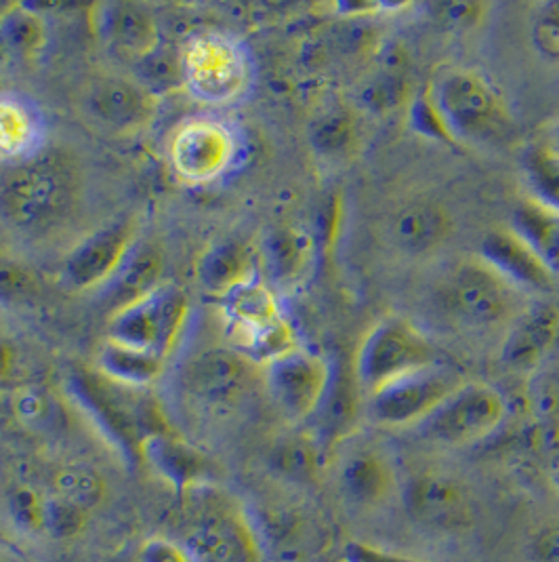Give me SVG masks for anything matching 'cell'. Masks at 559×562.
Segmentation results:
<instances>
[{
	"instance_id": "cell-14",
	"label": "cell",
	"mask_w": 559,
	"mask_h": 562,
	"mask_svg": "<svg viewBox=\"0 0 559 562\" xmlns=\"http://www.w3.org/2000/svg\"><path fill=\"white\" fill-rule=\"evenodd\" d=\"M236 148V137L228 125L213 119H194L173 133L169 160L179 179L203 186L228 171Z\"/></svg>"
},
{
	"instance_id": "cell-37",
	"label": "cell",
	"mask_w": 559,
	"mask_h": 562,
	"mask_svg": "<svg viewBox=\"0 0 559 562\" xmlns=\"http://www.w3.org/2000/svg\"><path fill=\"white\" fill-rule=\"evenodd\" d=\"M45 497L32 486H15L7 497V510L13 525L27 536L45 533Z\"/></svg>"
},
{
	"instance_id": "cell-44",
	"label": "cell",
	"mask_w": 559,
	"mask_h": 562,
	"mask_svg": "<svg viewBox=\"0 0 559 562\" xmlns=\"http://www.w3.org/2000/svg\"><path fill=\"white\" fill-rule=\"evenodd\" d=\"M543 142L547 146H551L556 153L559 154V119H556L549 128H547V135H543Z\"/></svg>"
},
{
	"instance_id": "cell-29",
	"label": "cell",
	"mask_w": 559,
	"mask_h": 562,
	"mask_svg": "<svg viewBox=\"0 0 559 562\" xmlns=\"http://www.w3.org/2000/svg\"><path fill=\"white\" fill-rule=\"evenodd\" d=\"M41 146V119L30 103L15 95H0V154L18 160Z\"/></svg>"
},
{
	"instance_id": "cell-5",
	"label": "cell",
	"mask_w": 559,
	"mask_h": 562,
	"mask_svg": "<svg viewBox=\"0 0 559 562\" xmlns=\"http://www.w3.org/2000/svg\"><path fill=\"white\" fill-rule=\"evenodd\" d=\"M219 300L231 348L256 364H267L299 346L276 291L259 274L236 284Z\"/></svg>"
},
{
	"instance_id": "cell-7",
	"label": "cell",
	"mask_w": 559,
	"mask_h": 562,
	"mask_svg": "<svg viewBox=\"0 0 559 562\" xmlns=\"http://www.w3.org/2000/svg\"><path fill=\"white\" fill-rule=\"evenodd\" d=\"M190 314V297L175 282L162 281L144 297L112 312L107 341L167 362Z\"/></svg>"
},
{
	"instance_id": "cell-15",
	"label": "cell",
	"mask_w": 559,
	"mask_h": 562,
	"mask_svg": "<svg viewBox=\"0 0 559 562\" xmlns=\"http://www.w3.org/2000/svg\"><path fill=\"white\" fill-rule=\"evenodd\" d=\"M135 234L137 228L133 220H118L84 236L64 261V282L77 291L102 289L135 247Z\"/></svg>"
},
{
	"instance_id": "cell-27",
	"label": "cell",
	"mask_w": 559,
	"mask_h": 562,
	"mask_svg": "<svg viewBox=\"0 0 559 562\" xmlns=\"http://www.w3.org/2000/svg\"><path fill=\"white\" fill-rule=\"evenodd\" d=\"M507 228L526 243L559 281V211L524 199L513 206Z\"/></svg>"
},
{
	"instance_id": "cell-30",
	"label": "cell",
	"mask_w": 559,
	"mask_h": 562,
	"mask_svg": "<svg viewBox=\"0 0 559 562\" xmlns=\"http://www.w3.org/2000/svg\"><path fill=\"white\" fill-rule=\"evenodd\" d=\"M522 179L526 199L559 211V154L543 139L533 142L522 154Z\"/></svg>"
},
{
	"instance_id": "cell-32",
	"label": "cell",
	"mask_w": 559,
	"mask_h": 562,
	"mask_svg": "<svg viewBox=\"0 0 559 562\" xmlns=\"http://www.w3.org/2000/svg\"><path fill=\"white\" fill-rule=\"evenodd\" d=\"M45 20L22 4H11L0 18V47L18 57H32L47 45Z\"/></svg>"
},
{
	"instance_id": "cell-36",
	"label": "cell",
	"mask_w": 559,
	"mask_h": 562,
	"mask_svg": "<svg viewBox=\"0 0 559 562\" xmlns=\"http://www.w3.org/2000/svg\"><path fill=\"white\" fill-rule=\"evenodd\" d=\"M280 472L295 481H311L320 468V442L316 438H290L276 449Z\"/></svg>"
},
{
	"instance_id": "cell-34",
	"label": "cell",
	"mask_w": 559,
	"mask_h": 562,
	"mask_svg": "<svg viewBox=\"0 0 559 562\" xmlns=\"http://www.w3.org/2000/svg\"><path fill=\"white\" fill-rule=\"evenodd\" d=\"M53 486H55V495L68 499L70 504H75L84 512L98 508L105 497L102 474H98L93 468L82 463L61 468L53 479Z\"/></svg>"
},
{
	"instance_id": "cell-8",
	"label": "cell",
	"mask_w": 559,
	"mask_h": 562,
	"mask_svg": "<svg viewBox=\"0 0 559 562\" xmlns=\"http://www.w3.org/2000/svg\"><path fill=\"white\" fill-rule=\"evenodd\" d=\"M183 87L210 105L238 100L251 82L249 55L228 34H198L181 49Z\"/></svg>"
},
{
	"instance_id": "cell-25",
	"label": "cell",
	"mask_w": 559,
	"mask_h": 562,
	"mask_svg": "<svg viewBox=\"0 0 559 562\" xmlns=\"http://www.w3.org/2000/svg\"><path fill=\"white\" fill-rule=\"evenodd\" d=\"M254 268L256 249L244 245L242 240L224 238L213 243L201 256L196 266V277L208 293L221 297L236 284L254 277Z\"/></svg>"
},
{
	"instance_id": "cell-19",
	"label": "cell",
	"mask_w": 559,
	"mask_h": 562,
	"mask_svg": "<svg viewBox=\"0 0 559 562\" xmlns=\"http://www.w3.org/2000/svg\"><path fill=\"white\" fill-rule=\"evenodd\" d=\"M453 234V220L440 203L417 199L391 211L385 238L398 254L427 257L437 254Z\"/></svg>"
},
{
	"instance_id": "cell-28",
	"label": "cell",
	"mask_w": 559,
	"mask_h": 562,
	"mask_svg": "<svg viewBox=\"0 0 559 562\" xmlns=\"http://www.w3.org/2000/svg\"><path fill=\"white\" fill-rule=\"evenodd\" d=\"M15 422L30 435L55 436L66 430V411L47 385H18L9 401Z\"/></svg>"
},
{
	"instance_id": "cell-6",
	"label": "cell",
	"mask_w": 559,
	"mask_h": 562,
	"mask_svg": "<svg viewBox=\"0 0 559 562\" xmlns=\"http://www.w3.org/2000/svg\"><path fill=\"white\" fill-rule=\"evenodd\" d=\"M440 362L432 341L402 316H387L370 327L357 346L354 375L364 396Z\"/></svg>"
},
{
	"instance_id": "cell-24",
	"label": "cell",
	"mask_w": 559,
	"mask_h": 562,
	"mask_svg": "<svg viewBox=\"0 0 559 562\" xmlns=\"http://www.w3.org/2000/svg\"><path fill=\"white\" fill-rule=\"evenodd\" d=\"M364 392L357 384L356 375H334L332 371L329 392L320 405L316 419V440L320 445H334L356 432L357 422L364 405Z\"/></svg>"
},
{
	"instance_id": "cell-10",
	"label": "cell",
	"mask_w": 559,
	"mask_h": 562,
	"mask_svg": "<svg viewBox=\"0 0 559 562\" xmlns=\"http://www.w3.org/2000/svg\"><path fill=\"white\" fill-rule=\"evenodd\" d=\"M460 384L455 369L435 362L370 394L366 398V411L373 422L387 428H417Z\"/></svg>"
},
{
	"instance_id": "cell-41",
	"label": "cell",
	"mask_w": 559,
	"mask_h": 562,
	"mask_svg": "<svg viewBox=\"0 0 559 562\" xmlns=\"http://www.w3.org/2000/svg\"><path fill=\"white\" fill-rule=\"evenodd\" d=\"M137 562H194L185 548L179 543L178 539H167V537H152L148 539L139 554Z\"/></svg>"
},
{
	"instance_id": "cell-17",
	"label": "cell",
	"mask_w": 559,
	"mask_h": 562,
	"mask_svg": "<svg viewBox=\"0 0 559 562\" xmlns=\"http://www.w3.org/2000/svg\"><path fill=\"white\" fill-rule=\"evenodd\" d=\"M558 337L559 307L543 297H533L503 333L501 360L513 371H528L556 348Z\"/></svg>"
},
{
	"instance_id": "cell-46",
	"label": "cell",
	"mask_w": 559,
	"mask_h": 562,
	"mask_svg": "<svg viewBox=\"0 0 559 562\" xmlns=\"http://www.w3.org/2000/svg\"><path fill=\"white\" fill-rule=\"evenodd\" d=\"M9 7H11V4H0V18H2V15H4V11H7V9H9Z\"/></svg>"
},
{
	"instance_id": "cell-13",
	"label": "cell",
	"mask_w": 559,
	"mask_h": 562,
	"mask_svg": "<svg viewBox=\"0 0 559 562\" xmlns=\"http://www.w3.org/2000/svg\"><path fill=\"white\" fill-rule=\"evenodd\" d=\"M158 98L135 77L100 75L82 91V112L98 127L114 135H130L146 127L156 114Z\"/></svg>"
},
{
	"instance_id": "cell-45",
	"label": "cell",
	"mask_w": 559,
	"mask_h": 562,
	"mask_svg": "<svg viewBox=\"0 0 559 562\" xmlns=\"http://www.w3.org/2000/svg\"><path fill=\"white\" fill-rule=\"evenodd\" d=\"M9 362H11V355H9V350L0 346V375H2V373H7Z\"/></svg>"
},
{
	"instance_id": "cell-11",
	"label": "cell",
	"mask_w": 559,
	"mask_h": 562,
	"mask_svg": "<svg viewBox=\"0 0 559 562\" xmlns=\"http://www.w3.org/2000/svg\"><path fill=\"white\" fill-rule=\"evenodd\" d=\"M331 380L329 360L304 346L263 364V384L288 422H309L320 409Z\"/></svg>"
},
{
	"instance_id": "cell-40",
	"label": "cell",
	"mask_w": 559,
	"mask_h": 562,
	"mask_svg": "<svg viewBox=\"0 0 559 562\" xmlns=\"http://www.w3.org/2000/svg\"><path fill=\"white\" fill-rule=\"evenodd\" d=\"M533 43L543 57L559 64V0L545 2L536 9Z\"/></svg>"
},
{
	"instance_id": "cell-22",
	"label": "cell",
	"mask_w": 559,
	"mask_h": 562,
	"mask_svg": "<svg viewBox=\"0 0 559 562\" xmlns=\"http://www.w3.org/2000/svg\"><path fill=\"white\" fill-rule=\"evenodd\" d=\"M141 461H146L160 479H164L181 495L194 486L204 485L206 460L203 453L167 430L144 440Z\"/></svg>"
},
{
	"instance_id": "cell-23",
	"label": "cell",
	"mask_w": 559,
	"mask_h": 562,
	"mask_svg": "<svg viewBox=\"0 0 559 562\" xmlns=\"http://www.w3.org/2000/svg\"><path fill=\"white\" fill-rule=\"evenodd\" d=\"M345 495L366 508L385 504L396 493V472L391 461L375 449H357L341 468Z\"/></svg>"
},
{
	"instance_id": "cell-39",
	"label": "cell",
	"mask_w": 559,
	"mask_h": 562,
	"mask_svg": "<svg viewBox=\"0 0 559 562\" xmlns=\"http://www.w3.org/2000/svg\"><path fill=\"white\" fill-rule=\"evenodd\" d=\"M87 514L89 512L52 493L45 497V533L53 539H72L84 529Z\"/></svg>"
},
{
	"instance_id": "cell-21",
	"label": "cell",
	"mask_w": 559,
	"mask_h": 562,
	"mask_svg": "<svg viewBox=\"0 0 559 562\" xmlns=\"http://www.w3.org/2000/svg\"><path fill=\"white\" fill-rule=\"evenodd\" d=\"M91 24L98 38L130 61H139L162 43L152 13L133 2H103L95 4Z\"/></svg>"
},
{
	"instance_id": "cell-38",
	"label": "cell",
	"mask_w": 559,
	"mask_h": 562,
	"mask_svg": "<svg viewBox=\"0 0 559 562\" xmlns=\"http://www.w3.org/2000/svg\"><path fill=\"white\" fill-rule=\"evenodd\" d=\"M41 284L20 261L0 257V304L22 306L36 300Z\"/></svg>"
},
{
	"instance_id": "cell-9",
	"label": "cell",
	"mask_w": 559,
	"mask_h": 562,
	"mask_svg": "<svg viewBox=\"0 0 559 562\" xmlns=\"http://www.w3.org/2000/svg\"><path fill=\"white\" fill-rule=\"evenodd\" d=\"M507 415L505 396L488 384H460L417 426L421 436L446 447H467L497 432Z\"/></svg>"
},
{
	"instance_id": "cell-42",
	"label": "cell",
	"mask_w": 559,
	"mask_h": 562,
	"mask_svg": "<svg viewBox=\"0 0 559 562\" xmlns=\"http://www.w3.org/2000/svg\"><path fill=\"white\" fill-rule=\"evenodd\" d=\"M345 562H425L417 561V559H408L396 552H387L377 546H368V543H350L345 548Z\"/></svg>"
},
{
	"instance_id": "cell-12",
	"label": "cell",
	"mask_w": 559,
	"mask_h": 562,
	"mask_svg": "<svg viewBox=\"0 0 559 562\" xmlns=\"http://www.w3.org/2000/svg\"><path fill=\"white\" fill-rule=\"evenodd\" d=\"M256 382V362L233 348H206L181 369V384L206 407L238 405Z\"/></svg>"
},
{
	"instance_id": "cell-1",
	"label": "cell",
	"mask_w": 559,
	"mask_h": 562,
	"mask_svg": "<svg viewBox=\"0 0 559 562\" xmlns=\"http://www.w3.org/2000/svg\"><path fill=\"white\" fill-rule=\"evenodd\" d=\"M82 173L64 148H38L0 167V224L27 240H43L75 222Z\"/></svg>"
},
{
	"instance_id": "cell-3",
	"label": "cell",
	"mask_w": 559,
	"mask_h": 562,
	"mask_svg": "<svg viewBox=\"0 0 559 562\" xmlns=\"http://www.w3.org/2000/svg\"><path fill=\"white\" fill-rule=\"evenodd\" d=\"M444 131L457 146H492L507 139L513 119L494 85L471 68H442L423 91Z\"/></svg>"
},
{
	"instance_id": "cell-35",
	"label": "cell",
	"mask_w": 559,
	"mask_h": 562,
	"mask_svg": "<svg viewBox=\"0 0 559 562\" xmlns=\"http://www.w3.org/2000/svg\"><path fill=\"white\" fill-rule=\"evenodd\" d=\"M139 66L137 80L150 89L158 98L160 93L175 91L183 87V66H181V52L173 47H164L162 43L144 59L135 61Z\"/></svg>"
},
{
	"instance_id": "cell-20",
	"label": "cell",
	"mask_w": 559,
	"mask_h": 562,
	"mask_svg": "<svg viewBox=\"0 0 559 562\" xmlns=\"http://www.w3.org/2000/svg\"><path fill=\"white\" fill-rule=\"evenodd\" d=\"M478 257L526 297H543L558 286V279L509 228L488 232Z\"/></svg>"
},
{
	"instance_id": "cell-4",
	"label": "cell",
	"mask_w": 559,
	"mask_h": 562,
	"mask_svg": "<svg viewBox=\"0 0 559 562\" xmlns=\"http://www.w3.org/2000/svg\"><path fill=\"white\" fill-rule=\"evenodd\" d=\"M179 543L194 562H265L251 514L226 491L198 485L183 493Z\"/></svg>"
},
{
	"instance_id": "cell-33",
	"label": "cell",
	"mask_w": 559,
	"mask_h": 562,
	"mask_svg": "<svg viewBox=\"0 0 559 562\" xmlns=\"http://www.w3.org/2000/svg\"><path fill=\"white\" fill-rule=\"evenodd\" d=\"M309 142L320 156L339 160L357 144L356 121L345 108H331L311 123Z\"/></svg>"
},
{
	"instance_id": "cell-16",
	"label": "cell",
	"mask_w": 559,
	"mask_h": 562,
	"mask_svg": "<svg viewBox=\"0 0 559 562\" xmlns=\"http://www.w3.org/2000/svg\"><path fill=\"white\" fill-rule=\"evenodd\" d=\"M407 508L419 525L440 533H458L474 525L469 493L446 474L417 476L407 488Z\"/></svg>"
},
{
	"instance_id": "cell-31",
	"label": "cell",
	"mask_w": 559,
	"mask_h": 562,
	"mask_svg": "<svg viewBox=\"0 0 559 562\" xmlns=\"http://www.w3.org/2000/svg\"><path fill=\"white\" fill-rule=\"evenodd\" d=\"M98 364L112 384H121L125 387H146L153 384L164 369L162 360L128 350L107 339L103 341Z\"/></svg>"
},
{
	"instance_id": "cell-2",
	"label": "cell",
	"mask_w": 559,
	"mask_h": 562,
	"mask_svg": "<svg viewBox=\"0 0 559 562\" xmlns=\"http://www.w3.org/2000/svg\"><path fill=\"white\" fill-rule=\"evenodd\" d=\"M432 302L457 331L505 333L531 297L476 256L458 259L435 279Z\"/></svg>"
},
{
	"instance_id": "cell-26",
	"label": "cell",
	"mask_w": 559,
	"mask_h": 562,
	"mask_svg": "<svg viewBox=\"0 0 559 562\" xmlns=\"http://www.w3.org/2000/svg\"><path fill=\"white\" fill-rule=\"evenodd\" d=\"M162 282V256L148 243H135L116 274L103 284L102 297L112 312L144 297Z\"/></svg>"
},
{
	"instance_id": "cell-43",
	"label": "cell",
	"mask_w": 559,
	"mask_h": 562,
	"mask_svg": "<svg viewBox=\"0 0 559 562\" xmlns=\"http://www.w3.org/2000/svg\"><path fill=\"white\" fill-rule=\"evenodd\" d=\"M533 557L536 562H559V525L538 531L533 541Z\"/></svg>"
},
{
	"instance_id": "cell-18",
	"label": "cell",
	"mask_w": 559,
	"mask_h": 562,
	"mask_svg": "<svg viewBox=\"0 0 559 562\" xmlns=\"http://www.w3.org/2000/svg\"><path fill=\"white\" fill-rule=\"evenodd\" d=\"M316 257L313 236L293 224H282L265 232L256 247L261 279L274 291H290L306 281Z\"/></svg>"
}]
</instances>
